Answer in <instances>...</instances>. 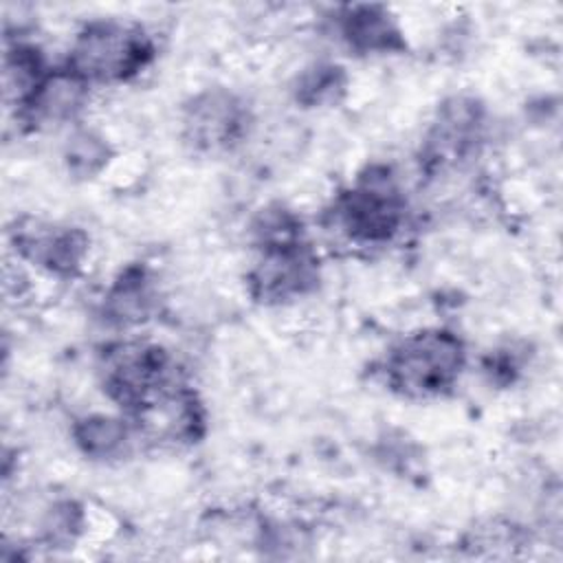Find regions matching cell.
I'll return each instance as SVG.
<instances>
[{
  "label": "cell",
  "mask_w": 563,
  "mask_h": 563,
  "mask_svg": "<svg viewBox=\"0 0 563 563\" xmlns=\"http://www.w3.org/2000/svg\"><path fill=\"white\" fill-rule=\"evenodd\" d=\"M466 367V345L449 328H422L396 341L383 358L380 376L389 391L407 400L449 394Z\"/></svg>",
  "instance_id": "6da1fadb"
},
{
  "label": "cell",
  "mask_w": 563,
  "mask_h": 563,
  "mask_svg": "<svg viewBox=\"0 0 563 563\" xmlns=\"http://www.w3.org/2000/svg\"><path fill=\"white\" fill-rule=\"evenodd\" d=\"M152 35L136 22L97 18L73 37L66 68L88 86H110L134 79L154 59Z\"/></svg>",
  "instance_id": "7a4b0ae2"
},
{
  "label": "cell",
  "mask_w": 563,
  "mask_h": 563,
  "mask_svg": "<svg viewBox=\"0 0 563 563\" xmlns=\"http://www.w3.org/2000/svg\"><path fill=\"white\" fill-rule=\"evenodd\" d=\"M330 218L334 229L358 246L391 242L407 220V198L389 165L365 167L350 187L339 191Z\"/></svg>",
  "instance_id": "3957f363"
},
{
  "label": "cell",
  "mask_w": 563,
  "mask_h": 563,
  "mask_svg": "<svg viewBox=\"0 0 563 563\" xmlns=\"http://www.w3.org/2000/svg\"><path fill=\"white\" fill-rule=\"evenodd\" d=\"M99 374L106 396L128 418H136L163 396L185 385L172 354L145 341L108 345L101 354Z\"/></svg>",
  "instance_id": "277c9868"
},
{
  "label": "cell",
  "mask_w": 563,
  "mask_h": 563,
  "mask_svg": "<svg viewBox=\"0 0 563 563\" xmlns=\"http://www.w3.org/2000/svg\"><path fill=\"white\" fill-rule=\"evenodd\" d=\"M260 257L246 275L249 292L260 303H286L312 292L321 279L319 257L303 240L257 246Z\"/></svg>",
  "instance_id": "5b68a950"
},
{
  "label": "cell",
  "mask_w": 563,
  "mask_h": 563,
  "mask_svg": "<svg viewBox=\"0 0 563 563\" xmlns=\"http://www.w3.org/2000/svg\"><path fill=\"white\" fill-rule=\"evenodd\" d=\"M183 139L200 154L231 152L251 128L249 106L227 88H207L183 106Z\"/></svg>",
  "instance_id": "8992f818"
},
{
  "label": "cell",
  "mask_w": 563,
  "mask_h": 563,
  "mask_svg": "<svg viewBox=\"0 0 563 563\" xmlns=\"http://www.w3.org/2000/svg\"><path fill=\"white\" fill-rule=\"evenodd\" d=\"M486 110L475 97L446 99L424 136L422 165L427 172H444L471 161L484 145Z\"/></svg>",
  "instance_id": "52a82bcc"
},
{
  "label": "cell",
  "mask_w": 563,
  "mask_h": 563,
  "mask_svg": "<svg viewBox=\"0 0 563 563\" xmlns=\"http://www.w3.org/2000/svg\"><path fill=\"white\" fill-rule=\"evenodd\" d=\"M11 244L20 260L55 277H73L88 255V235L77 227L24 220L11 229Z\"/></svg>",
  "instance_id": "ba28073f"
},
{
  "label": "cell",
  "mask_w": 563,
  "mask_h": 563,
  "mask_svg": "<svg viewBox=\"0 0 563 563\" xmlns=\"http://www.w3.org/2000/svg\"><path fill=\"white\" fill-rule=\"evenodd\" d=\"M336 33L354 53L376 55L405 48V33L396 15L383 4H347L336 13Z\"/></svg>",
  "instance_id": "9c48e42d"
},
{
  "label": "cell",
  "mask_w": 563,
  "mask_h": 563,
  "mask_svg": "<svg viewBox=\"0 0 563 563\" xmlns=\"http://www.w3.org/2000/svg\"><path fill=\"white\" fill-rule=\"evenodd\" d=\"M88 88L90 86L66 66L51 68L29 101L18 110V117L35 128L70 123L86 108Z\"/></svg>",
  "instance_id": "30bf717a"
},
{
  "label": "cell",
  "mask_w": 563,
  "mask_h": 563,
  "mask_svg": "<svg viewBox=\"0 0 563 563\" xmlns=\"http://www.w3.org/2000/svg\"><path fill=\"white\" fill-rule=\"evenodd\" d=\"M158 310V286L145 266H128L103 295V317L117 328H134Z\"/></svg>",
  "instance_id": "8fae6325"
},
{
  "label": "cell",
  "mask_w": 563,
  "mask_h": 563,
  "mask_svg": "<svg viewBox=\"0 0 563 563\" xmlns=\"http://www.w3.org/2000/svg\"><path fill=\"white\" fill-rule=\"evenodd\" d=\"M73 438L79 446V451L92 460H114L123 457L134 440L139 438V431L134 422L128 416H108V413H90L75 422Z\"/></svg>",
  "instance_id": "7c38bea8"
},
{
  "label": "cell",
  "mask_w": 563,
  "mask_h": 563,
  "mask_svg": "<svg viewBox=\"0 0 563 563\" xmlns=\"http://www.w3.org/2000/svg\"><path fill=\"white\" fill-rule=\"evenodd\" d=\"M110 158V145L108 141L88 128L75 130L64 147V163L70 174L79 178H90L99 174Z\"/></svg>",
  "instance_id": "4fadbf2b"
},
{
  "label": "cell",
  "mask_w": 563,
  "mask_h": 563,
  "mask_svg": "<svg viewBox=\"0 0 563 563\" xmlns=\"http://www.w3.org/2000/svg\"><path fill=\"white\" fill-rule=\"evenodd\" d=\"M345 90L343 68L336 64H312L297 81L295 95L303 106H330Z\"/></svg>",
  "instance_id": "5bb4252c"
}]
</instances>
